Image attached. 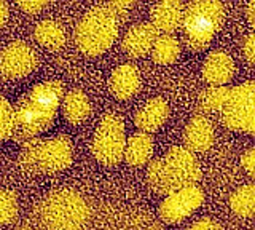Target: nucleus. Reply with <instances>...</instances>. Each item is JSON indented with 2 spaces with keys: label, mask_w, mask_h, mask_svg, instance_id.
Returning <instances> with one entry per match:
<instances>
[{
  "label": "nucleus",
  "mask_w": 255,
  "mask_h": 230,
  "mask_svg": "<svg viewBox=\"0 0 255 230\" xmlns=\"http://www.w3.org/2000/svg\"><path fill=\"white\" fill-rule=\"evenodd\" d=\"M231 210L241 218H252L255 213V187L252 184L244 186L231 195Z\"/></svg>",
  "instance_id": "412c9836"
},
{
  "label": "nucleus",
  "mask_w": 255,
  "mask_h": 230,
  "mask_svg": "<svg viewBox=\"0 0 255 230\" xmlns=\"http://www.w3.org/2000/svg\"><path fill=\"white\" fill-rule=\"evenodd\" d=\"M35 38L38 43H42L46 48L56 50L66 42L64 29L54 21H42L35 27Z\"/></svg>",
  "instance_id": "6ab92c4d"
},
{
  "label": "nucleus",
  "mask_w": 255,
  "mask_h": 230,
  "mask_svg": "<svg viewBox=\"0 0 255 230\" xmlns=\"http://www.w3.org/2000/svg\"><path fill=\"white\" fill-rule=\"evenodd\" d=\"M8 19V6L5 2H0V27H2Z\"/></svg>",
  "instance_id": "c756f323"
},
{
  "label": "nucleus",
  "mask_w": 255,
  "mask_h": 230,
  "mask_svg": "<svg viewBox=\"0 0 255 230\" xmlns=\"http://www.w3.org/2000/svg\"><path fill=\"white\" fill-rule=\"evenodd\" d=\"M254 48H255V37L254 35H249L247 37V40L244 43V51H246V56H247V61L251 62V64H254Z\"/></svg>",
  "instance_id": "c85d7f7f"
},
{
  "label": "nucleus",
  "mask_w": 255,
  "mask_h": 230,
  "mask_svg": "<svg viewBox=\"0 0 255 230\" xmlns=\"http://www.w3.org/2000/svg\"><path fill=\"white\" fill-rule=\"evenodd\" d=\"M222 112L223 123L228 128L252 133L255 130V83L247 82L230 90Z\"/></svg>",
  "instance_id": "6e6552de"
},
{
  "label": "nucleus",
  "mask_w": 255,
  "mask_h": 230,
  "mask_svg": "<svg viewBox=\"0 0 255 230\" xmlns=\"http://www.w3.org/2000/svg\"><path fill=\"white\" fill-rule=\"evenodd\" d=\"M125 125L117 115H106L93 141V154L104 165H117L125 155Z\"/></svg>",
  "instance_id": "0eeeda50"
},
{
  "label": "nucleus",
  "mask_w": 255,
  "mask_h": 230,
  "mask_svg": "<svg viewBox=\"0 0 255 230\" xmlns=\"http://www.w3.org/2000/svg\"><path fill=\"white\" fill-rule=\"evenodd\" d=\"M203 200L204 195L199 187H183L177 190V192L166 197V200L159 206V216L167 224H175V222L185 219L196 208H199Z\"/></svg>",
  "instance_id": "1a4fd4ad"
},
{
  "label": "nucleus",
  "mask_w": 255,
  "mask_h": 230,
  "mask_svg": "<svg viewBox=\"0 0 255 230\" xmlns=\"http://www.w3.org/2000/svg\"><path fill=\"white\" fill-rule=\"evenodd\" d=\"M22 168L29 173H56L72 162V146L66 136L51 139H30L19 157Z\"/></svg>",
  "instance_id": "20e7f679"
},
{
  "label": "nucleus",
  "mask_w": 255,
  "mask_h": 230,
  "mask_svg": "<svg viewBox=\"0 0 255 230\" xmlns=\"http://www.w3.org/2000/svg\"><path fill=\"white\" fill-rule=\"evenodd\" d=\"M40 216L50 230H85L90 210L75 192L59 190L42 202Z\"/></svg>",
  "instance_id": "7ed1b4c3"
},
{
  "label": "nucleus",
  "mask_w": 255,
  "mask_h": 230,
  "mask_svg": "<svg viewBox=\"0 0 255 230\" xmlns=\"http://www.w3.org/2000/svg\"><path fill=\"white\" fill-rule=\"evenodd\" d=\"M147 178L156 194L171 195L183 187L195 186L201 178V168L190 150L172 147L166 157L158 158L148 166Z\"/></svg>",
  "instance_id": "f03ea898"
},
{
  "label": "nucleus",
  "mask_w": 255,
  "mask_h": 230,
  "mask_svg": "<svg viewBox=\"0 0 255 230\" xmlns=\"http://www.w3.org/2000/svg\"><path fill=\"white\" fill-rule=\"evenodd\" d=\"M62 96L64 86L61 82L53 80L34 86L14 109V136L30 141L46 131L54 122Z\"/></svg>",
  "instance_id": "f257e3e1"
},
{
  "label": "nucleus",
  "mask_w": 255,
  "mask_h": 230,
  "mask_svg": "<svg viewBox=\"0 0 255 230\" xmlns=\"http://www.w3.org/2000/svg\"><path fill=\"white\" fill-rule=\"evenodd\" d=\"M118 35V21L106 5L93 8L80 21L75 32L78 48L85 54L98 56L109 50Z\"/></svg>",
  "instance_id": "39448f33"
},
{
  "label": "nucleus",
  "mask_w": 255,
  "mask_h": 230,
  "mask_svg": "<svg viewBox=\"0 0 255 230\" xmlns=\"http://www.w3.org/2000/svg\"><path fill=\"white\" fill-rule=\"evenodd\" d=\"M151 54H153V61L158 64H172L180 54V45L171 35H158L151 46Z\"/></svg>",
  "instance_id": "aec40b11"
},
{
  "label": "nucleus",
  "mask_w": 255,
  "mask_h": 230,
  "mask_svg": "<svg viewBox=\"0 0 255 230\" xmlns=\"http://www.w3.org/2000/svg\"><path fill=\"white\" fill-rule=\"evenodd\" d=\"M37 66V54L24 42L8 45L0 54V72L8 78H22Z\"/></svg>",
  "instance_id": "9d476101"
},
{
  "label": "nucleus",
  "mask_w": 255,
  "mask_h": 230,
  "mask_svg": "<svg viewBox=\"0 0 255 230\" xmlns=\"http://www.w3.org/2000/svg\"><path fill=\"white\" fill-rule=\"evenodd\" d=\"M91 112L90 101H88L86 94L80 90H72L64 98V115L70 123H82L85 122L88 115Z\"/></svg>",
  "instance_id": "a211bd4d"
},
{
  "label": "nucleus",
  "mask_w": 255,
  "mask_h": 230,
  "mask_svg": "<svg viewBox=\"0 0 255 230\" xmlns=\"http://www.w3.org/2000/svg\"><path fill=\"white\" fill-rule=\"evenodd\" d=\"M153 154V141L147 133H135L125 146V158L132 166L145 165Z\"/></svg>",
  "instance_id": "f3484780"
},
{
  "label": "nucleus",
  "mask_w": 255,
  "mask_h": 230,
  "mask_svg": "<svg viewBox=\"0 0 255 230\" xmlns=\"http://www.w3.org/2000/svg\"><path fill=\"white\" fill-rule=\"evenodd\" d=\"M167 115H169V107H167L166 101L161 98L150 99L145 106H142L140 110L135 114V126L143 133L156 131L161 126Z\"/></svg>",
  "instance_id": "dca6fc26"
},
{
  "label": "nucleus",
  "mask_w": 255,
  "mask_h": 230,
  "mask_svg": "<svg viewBox=\"0 0 255 230\" xmlns=\"http://www.w3.org/2000/svg\"><path fill=\"white\" fill-rule=\"evenodd\" d=\"M230 96V88H209L199 96V106L207 112L223 110Z\"/></svg>",
  "instance_id": "4be33fe9"
},
{
  "label": "nucleus",
  "mask_w": 255,
  "mask_h": 230,
  "mask_svg": "<svg viewBox=\"0 0 255 230\" xmlns=\"http://www.w3.org/2000/svg\"><path fill=\"white\" fill-rule=\"evenodd\" d=\"M14 131V110L6 99L0 98V139H8Z\"/></svg>",
  "instance_id": "5701e85b"
},
{
  "label": "nucleus",
  "mask_w": 255,
  "mask_h": 230,
  "mask_svg": "<svg viewBox=\"0 0 255 230\" xmlns=\"http://www.w3.org/2000/svg\"><path fill=\"white\" fill-rule=\"evenodd\" d=\"M225 10L220 2H193L182 14L183 30L191 50H204L220 29Z\"/></svg>",
  "instance_id": "423d86ee"
},
{
  "label": "nucleus",
  "mask_w": 255,
  "mask_h": 230,
  "mask_svg": "<svg viewBox=\"0 0 255 230\" xmlns=\"http://www.w3.org/2000/svg\"><path fill=\"white\" fill-rule=\"evenodd\" d=\"M183 141H185L187 150H190V152H204V150H207L214 141V130L211 122L204 117H195L187 125Z\"/></svg>",
  "instance_id": "2eb2a0df"
},
{
  "label": "nucleus",
  "mask_w": 255,
  "mask_h": 230,
  "mask_svg": "<svg viewBox=\"0 0 255 230\" xmlns=\"http://www.w3.org/2000/svg\"><path fill=\"white\" fill-rule=\"evenodd\" d=\"M18 214L16 195L6 190H0V224H8Z\"/></svg>",
  "instance_id": "b1692460"
},
{
  "label": "nucleus",
  "mask_w": 255,
  "mask_h": 230,
  "mask_svg": "<svg viewBox=\"0 0 255 230\" xmlns=\"http://www.w3.org/2000/svg\"><path fill=\"white\" fill-rule=\"evenodd\" d=\"M18 5L26 13H37L43 8V6L46 5V2H30V0H27V2H18Z\"/></svg>",
  "instance_id": "cd10ccee"
},
{
  "label": "nucleus",
  "mask_w": 255,
  "mask_h": 230,
  "mask_svg": "<svg viewBox=\"0 0 255 230\" xmlns=\"http://www.w3.org/2000/svg\"><path fill=\"white\" fill-rule=\"evenodd\" d=\"M235 74V62L227 53L223 51H214L207 56L204 67H203V77L207 83L211 85H225L231 80Z\"/></svg>",
  "instance_id": "f8f14e48"
},
{
  "label": "nucleus",
  "mask_w": 255,
  "mask_h": 230,
  "mask_svg": "<svg viewBox=\"0 0 255 230\" xmlns=\"http://www.w3.org/2000/svg\"><path fill=\"white\" fill-rule=\"evenodd\" d=\"M243 165L247 170V173H249L251 176H254V165H255V150L254 149H249L243 155Z\"/></svg>",
  "instance_id": "bb28decb"
},
{
  "label": "nucleus",
  "mask_w": 255,
  "mask_h": 230,
  "mask_svg": "<svg viewBox=\"0 0 255 230\" xmlns=\"http://www.w3.org/2000/svg\"><path fill=\"white\" fill-rule=\"evenodd\" d=\"M249 22H251V26H255V18H254V11H255V2H251L249 3Z\"/></svg>",
  "instance_id": "7c9ffc66"
},
{
  "label": "nucleus",
  "mask_w": 255,
  "mask_h": 230,
  "mask_svg": "<svg viewBox=\"0 0 255 230\" xmlns=\"http://www.w3.org/2000/svg\"><path fill=\"white\" fill-rule=\"evenodd\" d=\"M188 230H220V226L212 219H201L195 222Z\"/></svg>",
  "instance_id": "a878e982"
},
{
  "label": "nucleus",
  "mask_w": 255,
  "mask_h": 230,
  "mask_svg": "<svg viewBox=\"0 0 255 230\" xmlns=\"http://www.w3.org/2000/svg\"><path fill=\"white\" fill-rule=\"evenodd\" d=\"M182 14L183 5L180 2H172V0L158 2L151 8V22H153L151 26L156 29V32L161 30V32H164V35L171 34L180 26Z\"/></svg>",
  "instance_id": "ddd939ff"
},
{
  "label": "nucleus",
  "mask_w": 255,
  "mask_h": 230,
  "mask_svg": "<svg viewBox=\"0 0 255 230\" xmlns=\"http://www.w3.org/2000/svg\"><path fill=\"white\" fill-rule=\"evenodd\" d=\"M109 86L112 94L118 99H128L134 96L140 86V77L137 69L131 64L117 67L109 80Z\"/></svg>",
  "instance_id": "4468645a"
},
{
  "label": "nucleus",
  "mask_w": 255,
  "mask_h": 230,
  "mask_svg": "<svg viewBox=\"0 0 255 230\" xmlns=\"http://www.w3.org/2000/svg\"><path fill=\"white\" fill-rule=\"evenodd\" d=\"M107 8L115 14V16H118V14H125L128 13V10L132 6V2H114V3H106Z\"/></svg>",
  "instance_id": "393cba45"
},
{
  "label": "nucleus",
  "mask_w": 255,
  "mask_h": 230,
  "mask_svg": "<svg viewBox=\"0 0 255 230\" xmlns=\"http://www.w3.org/2000/svg\"><path fill=\"white\" fill-rule=\"evenodd\" d=\"M156 38L158 32L151 24H148V22L135 24L128 30V34L123 38V50L132 58L143 56L151 50Z\"/></svg>",
  "instance_id": "9b49d317"
}]
</instances>
